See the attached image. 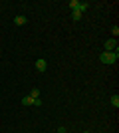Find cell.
Instances as JSON below:
<instances>
[{"label": "cell", "mask_w": 119, "mask_h": 133, "mask_svg": "<svg viewBox=\"0 0 119 133\" xmlns=\"http://www.w3.org/2000/svg\"><path fill=\"white\" fill-rule=\"evenodd\" d=\"M117 60H119L117 50H115V52H101V54H99V62H101V64H105V66H109V64H115Z\"/></svg>", "instance_id": "6da1fadb"}, {"label": "cell", "mask_w": 119, "mask_h": 133, "mask_svg": "<svg viewBox=\"0 0 119 133\" xmlns=\"http://www.w3.org/2000/svg\"><path fill=\"white\" fill-rule=\"evenodd\" d=\"M115 50H117V40L109 38L107 42H105V52H115Z\"/></svg>", "instance_id": "7a4b0ae2"}, {"label": "cell", "mask_w": 119, "mask_h": 133, "mask_svg": "<svg viewBox=\"0 0 119 133\" xmlns=\"http://www.w3.org/2000/svg\"><path fill=\"white\" fill-rule=\"evenodd\" d=\"M36 70H38V72H46V70H48V62L42 60V58L36 60Z\"/></svg>", "instance_id": "3957f363"}, {"label": "cell", "mask_w": 119, "mask_h": 133, "mask_svg": "<svg viewBox=\"0 0 119 133\" xmlns=\"http://www.w3.org/2000/svg\"><path fill=\"white\" fill-rule=\"evenodd\" d=\"M14 24H16V26H24V24H28V18L24 16V14H18V16L14 18Z\"/></svg>", "instance_id": "277c9868"}, {"label": "cell", "mask_w": 119, "mask_h": 133, "mask_svg": "<svg viewBox=\"0 0 119 133\" xmlns=\"http://www.w3.org/2000/svg\"><path fill=\"white\" fill-rule=\"evenodd\" d=\"M109 103H111V105L117 109V107H119V95H117V94H113L111 97H109Z\"/></svg>", "instance_id": "5b68a950"}, {"label": "cell", "mask_w": 119, "mask_h": 133, "mask_svg": "<svg viewBox=\"0 0 119 133\" xmlns=\"http://www.w3.org/2000/svg\"><path fill=\"white\" fill-rule=\"evenodd\" d=\"M68 8H69L72 12L78 10V8H79V0H69V2H68Z\"/></svg>", "instance_id": "8992f818"}, {"label": "cell", "mask_w": 119, "mask_h": 133, "mask_svg": "<svg viewBox=\"0 0 119 133\" xmlns=\"http://www.w3.org/2000/svg\"><path fill=\"white\" fill-rule=\"evenodd\" d=\"M22 105H34V99L30 95H26V97H22Z\"/></svg>", "instance_id": "52a82bcc"}, {"label": "cell", "mask_w": 119, "mask_h": 133, "mask_svg": "<svg viewBox=\"0 0 119 133\" xmlns=\"http://www.w3.org/2000/svg\"><path fill=\"white\" fill-rule=\"evenodd\" d=\"M81 16H83V14H81V12H78V10H74V12H72V20H74V22L81 20Z\"/></svg>", "instance_id": "ba28073f"}, {"label": "cell", "mask_w": 119, "mask_h": 133, "mask_svg": "<svg viewBox=\"0 0 119 133\" xmlns=\"http://www.w3.org/2000/svg\"><path fill=\"white\" fill-rule=\"evenodd\" d=\"M87 8H89V4H87V2H79V8H78V12H81V14H83V12L87 10Z\"/></svg>", "instance_id": "9c48e42d"}, {"label": "cell", "mask_w": 119, "mask_h": 133, "mask_svg": "<svg viewBox=\"0 0 119 133\" xmlns=\"http://www.w3.org/2000/svg\"><path fill=\"white\" fill-rule=\"evenodd\" d=\"M30 97H32V99H38V97H40V89L34 88L32 91H30Z\"/></svg>", "instance_id": "30bf717a"}, {"label": "cell", "mask_w": 119, "mask_h": 133, "mask_svg": "<svg viewBox=\"0 0 119 133\" xmlns=\"http://www.w3.org/2000/svg\"><path fill=\"white\" fill-rule=\"evenodd\" d=\"M111 34H113V38L117 40V36H119V26H113V28H111Z\"/></svg>", "instance_id": "8fae6325"}, {"label": "cell", "mask_w": 119, "mask_h": 133, "mask_svg": "<svg viewBox=\"0 0 119 133\" xmlns=\"http://www.w3.org/2000/svg\"><path fill=\"white\" fill-rule=\"evenodd\" d=\"M34 105H36V107L42 105V99H40V97H38V99H34Z\"/></svg>", "instance_id": "7c38bea8"}, {"label": "cell", "mask_w": 119, "mask_h": 133, "mask_svg": "<svg viewBox=\"0 0 119 133\" xmlns=\"http://www.w3.org/2000/svg\"><path fill=\"white\" fill-rule=\"evenodd\" d=\"M85 133H89V131H85Z\"/></svg>", "instance_id": "4fadbf2b"}]
</instances>
